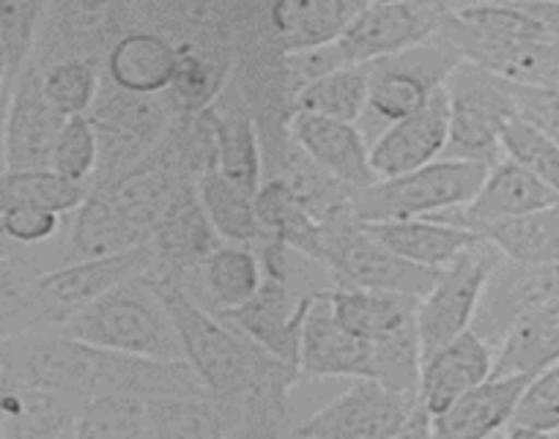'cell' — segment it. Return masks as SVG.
<instances>
[{"label": "cell", "instance_id": "cell-1", "mask_svg": "<svg viewBox=\"0 0 559 439\" xmlns=\"http://www.w3.org/2000/svg\"><path fill=\"white\" fill-rule=\"evenodd\" d=\"M61 330L96 349L154 360H185L174 316L146 275L129 277L102 294L69 316Z\"/></svg>", "mask_w": 559, "mask_h": 439}, {"label": "cell", "instance_id": "cell-2", "mask_svg": "<svg viewBox=\"0 0 559 439\" xmlns=\"http://www.w3.org/2000/svg\"><path fill=\"white\" fill-rule=\"evenodd\" d=\"M294 434L308 439L431 437V415L417 390H395L379 379L359 377Z\"/></svg>", "mask_w": 559, "mask_h": 439}, {"label": "cell", "instance_id": "cell-3", "mask_svg": "<svg viewBox=\"0 0 559 439\" xmlns=\"http://www.w3.org/2000/svg\"><path fill=\"white\" fill-rule=\"evenodd\" d=\"M491 165L472 159L439 157L408 174L376 179L373 185L354 192L352 212L359 223L381 220L439 217L466 206L480 190Z\"/></svg>", "mask_w": 559, "mask_h": 439}, {"label": "cell", "instance_id": "cell-4", "mask_svg": "<svg viewBox=\"0 0 559 439\" xmlns=\"http://www.w3.org/2000/svg\"><path fill=\"white\" fill-rule=\"evenodd\" d=\"M170 94H132L102 74L99 96L88 110V121L99 141V165L88 187L107 185L146 157L179 119Z\"/></svg>", "mask_w": 559, "mask_h": 439}, {"label": "cell", "instance_id": "cell-5", "mask_svg": "<svg viewBox=\"0 0 559 439\" xmlns=\"http://www.w3.org/2000/svg\"><path fill=\"white\" fill-rule=\"evenodd\" d=\"M459 61L461 52L437 34L426 45L365 63L368 105L357 127L368 138V143L390 124L417 114L419 107L437 94V88H442Z\"/></svg>", "mask_w": 559, "mask_h": 439}, {"label": "cell", "instance_id": "cell-6", "mask_svg": "<svg viewBox=\"0 0 559 439\" xmlns=\"http://www.w3.org/2000/svg\"><path fill=\"white\" fill-rule=\"evenodd\" d=\"M274 0H134L132 28H148L170 41H206L239 50L272 31Z\"/></svg>", "mask_w": 559, "mask_h": 439}, {"label": "cell", "instance_id": "cell-7", "mask_svg": "<svg viewBox=\"0 0 559 439\" xmlns=\"http://www.w3.org/2000/svg\"><path fill=\"white\" fill-rule=\"evenodd\" d=\"M450 105V138L444 157L493 165L502 159L499 135L515 116L510 80L461 58L444 80Z\"/></svg>", "mask_w": 559, "mask_h": 439}, {"label": "cell", "instance_id": "cell-8", "mask_svg": "<svg viewBox=\"0 0 559 439\" xmlns=\"http://www.w3.org/2000/svg\"><path fill=\"white\" fill-rule=\"evenodd\" d=\"M321 266L330 272L335 286L376 288L423 297L442 270H426L403 261L384 245L376 242L354 212L324 220V253Z\"/></svg>", "mask_w": 559, "mask_h": 439}, {"label": "cell", "instance_id": "cell-9", "mask_svg": "<svg viewBox=\"0 0 559 439\" xmlns=\"http://www.w3.org/2000/svg\"><path fill=\"white\" fill-rule=\"evenodd\" d=\"M99 371L102 349L63 333L61 327L0 339V373L34 388L85 401L94 395Z\"/></svg>", "mask_w": 559, "mask_h": 439}, {"label": "cell", "instance_id": "cell-10", "mask_svg": "<svg viewBox=\"0 0 559 439\" xmlns=\"http://www.w3.org/2000/svg\"><path fill=\"white\" fill-rule=\"evenodd\" d=\"M502 259L499 250L486 239H475L461 256H455L448 266L437 275L433 286L428 288L417 302V333L423 357L431 355L448 341L459 339L461 333L472 330L477 305H480L483 288L488 275Z\"/></svg>", "mask_w": 559, "mask_h": 439}, {"label": "cell", "instance_id": "cell-11", "mask_svg": "<svg viewBox=\"0 0 559 439\" xmlns=\"http://www.w3.org/2000/svg\"><path fill=\"white\" fill-rule=\"evenodd\" d=\"M132 7L134 0H50L31 63L45 69L83 58L102 67L107 50L132 28Z\"/></svg>", "mask_w": 559, "mask_h": 439}, {"label": "cell", "instance_id": "cell-12", "mask_svg": "<svg viewBox=\"0 0 559 439\" xmlns=\"http://www.w3.org/2000/svg\"><path fill=\"white\" fill-rule=\"evenodd\" d=\"M450 0H397V3H368L352 28L335 41L346 67H365L381 58L397 56L417 45H426L442 28Z\"/></svg>", "mask_w": 559, "mask_h": 439}, {"label": "cell", "instance_id": "cell-13", "mask_svg": "<svg viewBox=\"0 0 559 439\" xmlns=\"http://www.w3.org/2000/svg\"><path fill=\"white\" fill-rule=\"evenodd\" d=\"M559 297V261L519 264L499 259L483 288L472 330L497 349L515 321Z\"/></svg>", "mask_w": 559, "mask_h": 439}, {"label": "cell", "instance_id": "cell-14", "mask_svg": "<svg viewBox=\"0 0 559 439\" xmlns=\"http://www.w3.org/2000/svg\"><path fill=\"white\" fill-rule=\"evenodd\" d=\"M63 121L67 119L47 99L41 69L28 61L7 96L3 170L50 168L52 149H56Z\"/></svg>", "mask_w": 559, "mask_h": 439}, {"label": "cell", "instance_id": "cell-15", "mask_svg": "<svg viewBox=\"0 0 559 439\" xmlns=\"http://www.w3.org/2000/svg\"><path fill=\"white\" fill-rule=\"evenodd\" d=\"M195 121L212 143L214 168L223 170L245 190L255 192L263 179L261 138H258L255 116L234 80L214 96V102L203 107Z\"/></svg>", "mask_w": 559, "mask_h": 439}, {"label": "cell", "instance_id": "cell-16", "mask_svg": "<svg viewBox=\"0 0 559 439\" xmlns=\"http://www.w3.org/2000/svg\"><path fill=\"white\" fill-rule=\"evenodd\" d=\"M148 272H152V253L143 242L123 253L47 266L39 272V286L50 302L56 324L61 327L69 316L99 299L102 294L121 286L129 277L148 275Z\"/></svg>", "mask_w": 559, "mask_h": 439}, {"label": "cell", "instance_id": "cell-17", "mask_svg": "<svg viewBox=\"0 0 559 439\" xmlns=\"http://www.w3.org/2000/svg\"><path fill=\"white\" fill-rule=\"evenodd\" d=\"M448 138L450 105L448 91L442 85L417 114L395 121L370 141V168H373L376 179H390V176L417 170L444 157Z\"/></svg>", "mask_w": 559, "mask_h": 439}, {"label": "cell", "instance_id": "cell-18", "mask_svg": "<svg viewBox=\"0 0 559 439\" xmlns=\"http://www.w3.org/2000/svg\"><path fill=\"white\" fill-rule=\"evenodd\" d=\"M217 245H223L198 198V185L181 192L148 232L146 248L152 253V277L181 281L201 264Z\"/></svg>", "mask_w": 559, "mask_h": 439}, {"label": "cell", "instance_id": "cell-19", "mask_svg": "<svg viewBox=\"0 0 559 439\" xmlns=\"http://www.w3.org/2000/svg\"><path fill=\"white\" fill-rule=\"evenodd\" d=\"M299 373L308 379H373V346L337 321L326 288L316 294L305 316Z\"/></svg>", "mask_w": 559, "mask_h": 439}, {"label": "cell", "instance_id": "cell-20", "mask_svg": "<svg viewBox=\"0 0 559 439\" xmlns=\"http://www.w3.org/2000/svg\"><path fill=\"white\" fill-rule=\"evenodd\" d=\"M493 360H497V349L483 341L475 330H466L459 339L448 341L423 357L417 395L431 415V423L461 395L486 382L493 373Z\"/></svg>", "mask_w": 559, "mask_h": 439}, {"label": "cell", "instance_id": "cell-21", "mask_svg": "<svg viewBox=\"0 0 559 439\" xmlns=\"http://www.w3.org/2000/svg\"><path fill=\"white\" fill-rule=\"evenodd\" d=\"M557 203L559 192L543 185L537 176L521 168L519 163L502 157L488 168L480 190L475 192V198L466 206L439 214V220H448V223H455V226L477 232V228L491 226V223H499V220L521 217V214L557 206Z\"/></svg>", "mask_w": 559, "mask_h": 439}, {"label": "cell", "instance_id": "cell-22", "mask_svg": "<svg viewBox=\"0 0 559 439\" xmlns=\"http://www.w3.org/2000/svg\"><path fill=\"white\" fill-rule=\"evenodd\" d=\"M83 404L0 373V439H78Z\"/></svg>", "mask_w": 559, "mask_h": 439}, {"label": "cell", "instance_id": "cell-23", "mask_svg": "<svg viewBox=\"0 0 559 439\" xmlns=\"http://www.w3.org/2000/svg\"><path fill=\"white\" fill-rule=\"evenodd\" d=\"M292 135L321 170L352 192L376 181L370 168V143L357 124L297 110L292 116Z\"/></svg>", "mask_w": 559, "mask_h": 439}, {"label": "cell", "instance_id": "cell-24", "mask_svg": "<svg viewBox=\"0 0 559 439\" xmlns=\"http://www.w3.org/2000/svg\"><path fill=\"white\" fill-rule=\"evenodd\" d=\"M530 379L532 373H491L486 382L472 388L442 415L433 417L431 437L486 439L504 434Z\"/></svg>", "mask_w": 559, "mask_h": 439}, {"label": "cell", "instance_id": "cell-25", "mask_svg": "<svg viewBox=\"0 0 559 439\" xmlns=\"http://www.w3.org/2000/svg\"><path fill=\"white\" fill-rule=\"evenodd\" d=\"M261 259L252 245L223 242L179 283L198 305L223 316L245 305L261 286Z\"/></svg>", "mask_w": 559, "mask_h": 439}, {"label": "cell", "instance_id": "cell-26", "mask_svg": "<svg viewBox=\"0 0 559 439\" xmlns=\"http://www.w3.org/2000/svg\"><path fill=\"white\" fill-rule=\"evenodd\" d=\"M143 242H146V234L140 232L105 192L88 187V195L74 209L72 220L67 223V234L56 245L52 266L123 253Z\"/></svg>", "mask_w": 559, "mask_h": 439}, {"label": "cell", "instance_id": "cell-27", "mask_svg": "<svg viewBox=\"0 0 559 439\" xmlns=\"http://www.w3.org/2000/svg\"><path fill=\"white\" fill-rule=\"evenodd\" d=\"M362 228L403 261L437 272L464 253L475 239H480L469 228L439 217L381 220V223H362Z\"/></svg>", "mask_w": 559, "mask_h": 439}, {"label": "cell", "instance_id": "cell-28", "mask_svg": "<svg viewBox=\"0 0 559 439\" xmlns=\"http://www.w3.org/2000/svg\"><path fill=\"white\" fill-rule=\"evenodd\" d=\"M176 72V45L148 28H129L102 58V74L132 94H165Z\"/></svg>", "mask_w": 559, "mask_h": 439}, {"label": "cell", "instance_id": "cell-29", "mask_svg": "<svg viewBox=\"0 0 559 439\" xmlns=\"http://www.w3.org/2000/svg\"><path fill=\"white\" fill-rule=\"evenodd\" d=\"M365 0H274L272 31L283 52L316 50L343 39Z\"/></svg>", "mask_w": 559, "mask_h": 439}, {"label": "cell", "instance_id": "cell-30", "mask_svg": "<svg viewBox=\"0 0 559 439\" xmlns=\"http://www.w3.org/2000/svg\"><path fill=\"white\" fill-rule=\"evenodd\" d=\"M332 310L337 321L354 335L368 341L370 346L390 335L401 333L406 327L417 324L419 297L397 292H376V288L357 286H330L326 288Z\"/></svg>", "mask_w": 559, "mask_h": 439}, {"label": "cell", "instance_id": "cell-31", "mask_svg": "<svg viewBox=\"0 0 559 439\" xmlns=\"http://www.w3.org/2000/svg\"><path fill=\"white\" fill-rule=\"evenodd\" d=\"M41 270L36 250L0 256V339L58 327L39 286Z\"/></svg>", "mask_w": 559, "mask_h": 439}, {"label": "cell", "instance_id": "cell-32", "mask_svg": "<svg viewBox=\"0 0 559 439\" xmlns=\"http://www.w3.org/2000/svg\"><path fill=\"white\" fill-rule=\"evenodd\" d=\"M176 72L170 80V99L181 116H198L234 78L236 52L206 41H174Z\"/></svg>", "mask_w": 559, "mask_h": 439}, {"label": "cell", "instance_id": "cell-33", "mask_svg": "<svg viewBox=\"0 0 559 439\" xmlns=\"http://www.w3.org/2000/svg\"><path fill=\"white\" fill-rule=\"evenodd\" d=\"M255 214L266 237L280 239L294 253L321 264L324 223L305 209L292 187L277 179H263L255 190Z\"/></svg>", "mask_w": 559, "mask_h": 439}, {"label": "cell", "instance_id": "cell-34", "mask_svg": "<svg viewBox=\"0 0 559 439\" xmlns=\"http://www.w3.org/2000/svg\"><path fill=\"white\" fill-rule=\"evenodd\" d=\"M198 198L212 220L214 232L219 234L223 242L234 245H261L266 239L261 223L255 214V192L245 190L236 185L234 179L209 165L201 176H198Z\"/></svg>", "mask_w": 559, "mask_h": 439}, {"label": "cell", "instance_id": "cell-35", "mask_svg": "<svg viewBox=\"0 0 559 439\" xmlns=\"http://www.w3.org/2000/svg\"><path fill=\"white\" fill-rule=\"evenodd\" d=\"M559 363V297L515 321L497 346L493 373H540Z\"/></svg>", "mask_w": 559, "mask_h": 439}, {"label": "cell", "instance_id": "cell-36", "mask_svg": "<svg viewBox=\"0 0 559 439\" xmlns=\"http://www.w3.org/2000/svg\"><path fill=\"white\" fill-rule=\"evenodd\" d=\"M475 234L491 242L502 259L519 264H551L559 261V203L521 217L499 220L477 228Z\"/></svg>", "mask_w": 559, "mask_h": 439}, {"label": "cell", "instance_id": "cell-37", "mask_svg": "<svg viewBox=\"0 0 559 439\" xmlns=\"http://www.w3.org/2000/svg\"><path fill=\"white\" fill-rule=\"evenodd\" d=\"M88 195V185L67 179L52 168L0 170V214L17 206H39L72 214Z\"/></svg>", "mask_w": 559, "mask_h": 439}, {"label": "cell", "instance_id": "cell-38", "mask_svg": "<svg viewBox=\"0 0 559 439\" xmlns=\"http://www.w3.org/2000/svg\"><path fill=\"white\" fill-rule=\"evenodd\" d=\"M368 105V72L365 67H341L310 80L294 96V114L326 116V119L359 124Z\"/></svg>", "mask_w": 559, "mask_h": 439}, {"label": "cell", "instance_id": "cell-39", "mask_svg": "<svg viewBox=\"0 0 559 439\" xmlns=\"http://www.w3.org/2000/svg\"><path fill=\"white\" fill-rule=\"evenodd\" d=\"M78 439H148V401L127 393L85 399Z\"/></svg>", "mask_w": 559, "mask_h": 439}, {"label": "cell", "instance_id": "cell-40", "mask_svg": "<svg viewBox=\"0 0 559 439\" xmlns=\"http://www.w3.org/2000/svg\"><path fill=\"white\" fill-rule=\"evenodd\" d=\"M41 85H45L50 105L63 119L88 116L96 96H99L102 67L94 61H83V58L50 63V67L41 69Z\"/></svg>", "mask_w": 559, "mask_h": 439}, {"label": "cell", "instance_id": "cell-41", "mask_svg": "<svg viewBox=\"0 0 559 439\" xmlns=\"http://www.w3.org/2000/svg\"><path fill=\"white\" fill-rule=\"evenodd\" d=\"M50 0H0V47L7 63V88L34 56L36 34Z\"/></svg>", "mask_w": 559, "mask_h": 439}, {"label": "cell", "instance_id": "cell-42", "mask_svg": "<svg viewBox=\"0 0 559 439\" xmlns=\"http://www.w3.org/2000/svg\"><path fill=\"white\" fill-rule=\"evenodd\" d=\"M504 437H559V363L530 379Z\"/></svg>", "mask_w": 559, "mask_h": 439}, {"label": "cell", "instance_id": "cell-43", "mask_svg": "<svg viewBox=\"0 0 559 439\" xmlns=\"http://www.w3.org/2000/svg\"><path fill=\"white\" fill-rule=\"evenodd\" d=\"M499 146H502V157L519 163L521 168L537 176L543 185L559 192V143L554 138H548L546 132L532 127L530 121L513 116L502 127Z\"/></svg>", "mask_w": 559, "mask_h": 439}, {"label": "cell", "instance_id": "cell-44", "mask_svg": "<svg viewBox=\"0 0 559 439\" xmlns=\"http://www.w3.org/2000/svg\"><path fill=\"white\" fill-rule=\"evenodd\" d=\"M96 165H99V141H96L94 127H91L88 116H72L63 121L61 132H58L50 168L80 185H91Z\"/></svg>", "mask_w": 559, "mask_h": 439}, {"label": "cell", "instance_id": "cell-45", "mask_svg": "<svg viewBox=\"0 0 559 439\" xmlns=\"http://www.w3.org/2000/svg\"><path fill=\"white\" fill-rule=\"evenodd\" d=\"M3 232L20 250L47 248L63 232V214L39 206H17L0 214Z\"/></svg>", "mask_w": 559, "mask_h": 439}, {"label": "cell", "instance_id": "cell-46", "mask_svg": "<svg viewBox=\"0 0 559 439\" xmlns=\"http://www.w3.org/2000/svg\"><path fill=\"white\" fill-rule=\"evenodd\" d=\"M515 116L559 143V85L510 83Z\"/></svg>", "mask_w": 559, "mask_h": 439}, {"label": "cell", "instance_id": "cell-47", "mask_svg": "<svg viewBox=\"0 0 559 439\" xmlns=\"http://www.w3.org/2000/svg\"><path fill=\"white\" fill-rule=\"evenodd\" d=\"M519 7L535 20L548 41L559 45V0H524Z\"/></svg>", "mask_w": 559, "mask_h": 439}, {"label": "cell", "instance_id": "cell-48", "mask_svg": "<svg viewBox=\"0 0 559 439\" xmlns=\"http://www.w3.org/2000/svg\"><path fill=\"white\" fill-rule=\"evenodd\" d=\"M7 63H3V47H0V170H3V114H7Z\"/></svg>", "mask_w": 559, "mask_h": 439}, {"label": "cell", "instance_id": "cell-49", "mask_svg": "<svg viewBox=\"0 0 559 439\" xmlns=\"http://www.w3.org/2000/svg\"><path fill=\"white\" fill-rule=\"evenodd\" d=\"M12 253H23V250H20L17 245L7 237V232H3V223H0V256H12Z\"/></svg>", "mask_w": 559, "mask_h": 439}, {"label": "cell", "instance_id": "cell-50", "mask_svg": "<svg viewBox=\"0 0 559 439\" xmlns=\"http://www.w3.org/2000/svg\"><path fill=\"white\" fill-rule=\"evenodd\" d=\"M469 3H524V0H453V7H469Z\"/></svg>", "mask_w": 559, "mask_h": 439}, {"label": "cell", "instance_id": "cell-51", "mask_svg": "<svg viewBox=\"0 0 559 439\" xmlns=\"http://www.w3.org/2000/svg\"><path fill=\"white\" fill-rule=\"evenodd\" d=\"M365 3H397V0H365Z\"/></svg>", "mask_w": 559, "mask_h": 439}]
</instances>
